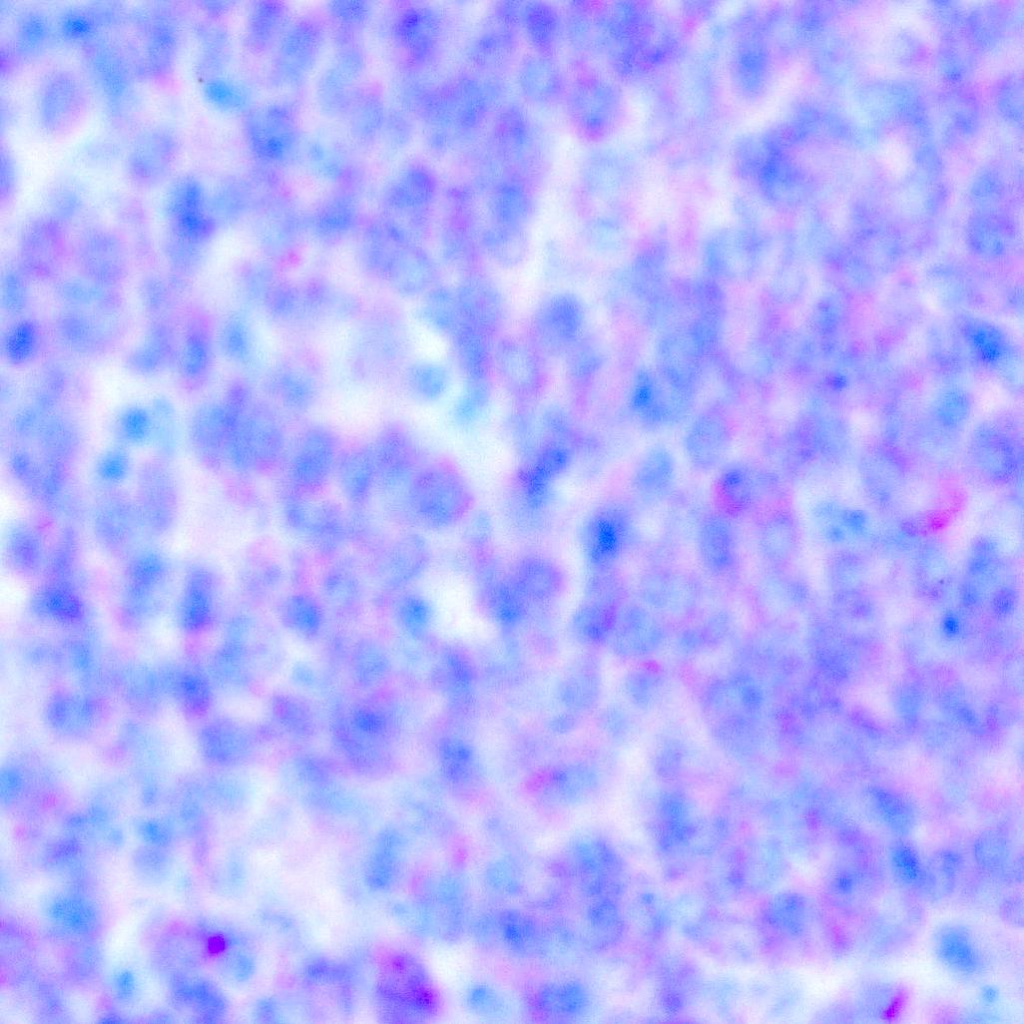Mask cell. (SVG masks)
<instances>
[{"instance_id": "obj_1", "label": "cell", "mask_w": 1024, "mask_h": 1024, "mask_svg": "<svg viewBox=\"0 0 1024 1024\" xmlns=\"http://www.w3.org/2000/svg\"><path fill=\"white\" fill-rule=\"evenodd\" d=\"M415 512L428 525L447 528L464 519L475 504L469 482L449 459L436 460L413 478L410 489Z\"/></svg>"}, {"instance_id": "obj_2", "label": "cell", "mask_w": 1024, "mask_h": 1024, "mask_svg": "<svg viewBox=\"0 0 1024 1024\" xmlns=\"http://www.w3.org/2000/svg\"><path fill=\"white\" fill-rule=\"evenodd\" d=\"M517 81L523 97L538 106H551L563 100L567 88L557 63L539 53L529 55L520 63Z\"/></svg>"}, {"instance_id": "obj_3", "label": "cell", "mask_w": 1024, "mask_h": 1024, "mask_svg": "<svg viewBox=\"0 0 1024 1024\" xmlns=\"http://www.w3.org/2000/svg\"><path fill=\"white\" fill-rule=\"evenodd\" d=\"M535 140L533 127L520 108L511 106L502 111L495 127V141L512 168L528 169L534 160Z\"/></svg>"}, {"instance_id": "obj_4", "label": "cell", "mask_w": 1024, "mask_h": 1024, "mask_svg": "<svg viewBox=\"0 0 1024 1024\" xmlns=\"http://www.w3.org/2000/svg\"><path fill=\"white\" fill-rule=\"evenodd\" d=\"M335 457L332 438L322 434L307 435L296 445L291 458L293 479L305 488L317 487L331 473Z\"/></svg>"}, {"instance_id": "obj_5", "label": "cell", "mask_w": 1024, "mask_h": 1024, "mask_svg": "<svg viewBox=\"0 0 1024 1024\" xmlns=\"http://www.w3.org/2000/svg\"><path fill=\"white\" fill-rule=\"evenodd\" d=\"M559 16L551 6L526 3L523 7H515L514 24H521L537 53L550 56L562 33V21Z\"/></svg>"}, {"instance_id": "obj_6", "label": "cell", "mask_w": 1024, "mask_h": 1024, "mask_svg": "<svg viewBox=\"0 0 1024 1024\" xmlns=\"http://www.w3.org/2000/svg\"><path fill=\"white\" fill-rule=\"evenodd\" d=\"M531 198L526 183L513 174L499 182L491 197V209L501 224L515 227L527 218Z\"/></svg>"}, {"instance_id": "obj_7", "label": "cell", "mask_w": 1024, "mask_h": 1024, "mask_svg": "<svg viewBox=\"0 0 1024 1024\" xmlns=\"http://www.w3.org/2000/svg\"><path fill=\"white\" fill-rule=\"evenodd\" d=\"M936 947L940 959L951 969L970 972L978 968L977 951L966 935L945 931L939 935Z\"/></svg>"}, {"instance_id": "obj_8", "label": "cell", "mask_w": 1024, "mask_h": 1024, "mask_svg": "<svg viewBox=\"0 0 1024 1024\" xmlns=\"http://www.w3.org/2000/svg\"><path fill=\"white\" fill-rule=\"evenodd\" d=\"M510 32L502 27L479 35L470 47L472 59L485 66L505 60L514 48V37Z\"/></svg>"}, {"instance_id": "obj_9", "label": "cell", "mask_w": 1024, "mask_h": 1024, "mask_svg": "<svg viewBox=\"0 0 1024 1024\" xmlns=\"http://www.w3.org/2000/svg\"><path fill=\"white\" fill-rule=\"evenodd\" d=\"M894 857L901 872H905L910 876L916 875L918 863L910 851L897 849Z\"/></svg>"}, {"instance_id": "obj_10", "label": "cell", "mask_w": 1024, "mask_h": 1024, "mask_svg": "<svg viewBox=\"0 0 1024 1024\" xmlns=\"http://www.w3.org/2000/svg\"><path fill=\"white\" fill-rule=\"evenodd\" d=\"M983 997L986 1001L993 1002L997 999L998 993L992 987L988 986L983 991Z\"/></svg>"}]
</instances>
